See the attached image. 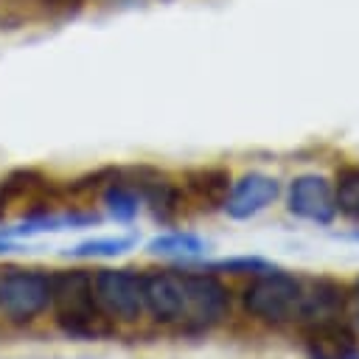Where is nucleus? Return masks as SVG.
<instances>
[{"label":"nucleus","instance_id":"1","mask_svg":"<svg viewBox=\"0 0 359 359\" xmlns=\"http://www.w3.org/2000/svg\"><path fill=\"white\" fill-rule=\"evenodd\" d=\"M56 328L79 342H98L115 334V323L104 314L93 292L90 269H56L50 275V309Z\"/></svg>","mask_w":359,"mask_h":359},{"label":"nucleus","instance_id":"2","mask_svg":"<svg viewBox=\"0 0 359 359\" xmlns=\"http://www.w3.org/2000/svg\"><path fill=\"white\" fill-rule=\"evenodd\" d=\"M309 280L294 272L283 269H266L252 278V283L244 289L241 300L244 309L269 325H286V323H306L309 314Z\"/></svg>","mask_w":359,"mask_h":359},{"label":"nucleus","instance_id":"3","mask_svg":"<svg viewBox=\"0 0 359 359\" xmlns=\"http://www.w3.org/2000/svg\"><path fill=\"white\" fill-rule=\"evenodd\" d=\"M182 280V309L177 331L196 337L216 328L230 311V289L213 272L180 269Z\"/></svg>","mask_w":359,"mask_h":359},{"label":"nucleus","instance_id":"4","mask_svg":"<svg viewBox=\"0 0 359 359\" xmlns=\"http://www.w3.org/2000/svg\"><path fill=\"white\" fill-rule=\"evenodd\" d=\"M50 275L11 266L0 272V314L11 325H31L50 309Z\"/></svg>","mask_w":359,"mask_h":359},{"label":"nucleus","instance_id":"5","mask_svg":"<svg viewBox=\"0 0 359 359\" xmlns=\"http://www.w3.org/2000/svg\"><path fill=\"white\" fill-rule=\"evenodd\" d=\"M93 292L112 323H137L146 314L140 269H98L93 272Z\"/></svg>","mask_w":359,"mask_h":359},{"label":"nucleus","instance_id":"6","mask_svg":"<svg viewBox=\"0 0 359 359\" xmlns=\"http://www.w3.org/2000/svg\"><path fill=\"white\" fill-rule=\"evenodd\" d=\"M123 171L132 180V185L137 188L140 202L151 213L154 222H160V224L177 222V216L182 213L185 196H182V188L165 171H160L154 165H129Z\"/></svg>","mask_w":359,"mask_h":359},{"label":"nucleus","instance_id":"7","mask_svg":"<svg viewBox=\"0 0 359 359\" xmlns=\"http://www.w3.org/2000/svg\"><path fill=\"white\" fill-rule=\"evenodd\" d=\"M286 208L292 216L311 224H331L337 219L334 185L323 174H300L289 182Z\"/></svg>","mask_w":359,"mask_h":359},{"label":"nucleus","instance_id":"8","mask_svg":"<svg viewBox=\"0 0 359 359\" xmlns=\"http://www.w3.org/2000/svg\"><path fill=\"white\" fill-rule=\"evenodd\" d=\"M306 359H359V337L339 317L309 323L303 331Z\"/></svg>","mask_w":359,"mask_h":359},{"label":"nucleus","instance_id":"9","mask_svg":"<svg viewBox=\"0 0 359 359\" xmlns=\"http://www.w3.org/2000/svg\"><path fill=\"white\" fill-rule=\"evenodd\" d=\"M278 194H280V182L275 177L261 174V171H250L241 180L230 182V191H227L222 210L230 219L244 222V219H252L261 210H266L278 199Z\"/></svg>","mask_w":359,"mask_h":359},{"label":"nucleus","instance_id":"10","mask_svg":"<svg viewBox=\"0 0 359 359\" xmlns=\"http://www.w3.org/2000/svg\"><path fill=\"white\" fill-rule=\"evenodd\" d=\"M143 306H146V314L154 323L177 328L180 309H182L180 269H149V272H143Z\"/></svg>","mask_w":359,"mask_h":359},{"label":"nucleus","instance_id":"11","mask_svg":"<svg viewBox=\"0 0 359 359\" xmlns=\"http://www.w3.org/2000/svg\"><path fill=\"white\" fill-rule=\"evenodd\" d=\"M182 196L185 202L196 205L199 210L210 213L224 205L230 191V171L227 168H191L182 177Z\"/></svg>","mask_w":359,"mask_h":359},{"label":"nucleus","instance_id":"12","mask_svg":"<svg viewBox=\"0 0 359 359\" xmlns=\"http://www.w3.org/2000/svg\"><path fill=\"white\" fill-rule=\"evenodd\" d=\"M101 196V205H104V213L118 222V224H132L143 208L140 202V194L137 188L132 185V180L126 177L123 168H112V174L107 177V182L101 185L98 191Z\"/></svg>","mask_w":359,"mask_h":359},{"label":"nucleus","instance_id":"13","mask_svg":"<svg viewBox=\"0 0 359 359\" xmlns=\"http://www.w3.org/2000/svg\"><path fill=\"white\" fill-rule=\"evenodd\" d=\"M146 250L151 255H160V258H174V261H191V258H199L208 252V241L191 230H165L160 236H154Z\"/></svg>","mask_w":359,"mask_h":359},{"label":"nucleus","instance_id":"14","mask_svg":"<svg viewBox=\"0 0 359 359\" xmlns=\"http://www.w3.org/2000/svg\"><path fill=\"white\" fill-rule=\"evenodd\" d=\"M135 247H137V236H95V238H84V241L62 250V255H67V258H118Z\"/></svg>","mask_w":359,"mask_h":359},{"label":"nucleus","instance_id":"15","mask_svg":"<svg viewBox=\"0 0 359 359\" xmlns=\"http://www.w3.org/2000/svg\"><path fill=\"white\" fill-rule=\"evenodd\" d=\"M334 199H337V213L359 222V165H345L337 171Z\"/></svg>","mask_w":359,"mask_h":359},{"label":"nucleus","instance_id":"16","mask_svg":"<svg viewBox=\"0 0 359 359\" xmlns=\"http://www.w3.org/2000/svg\"><path fill=\"white\" fill-rule=\"evenodd\" d=\"M210 272H233V275H258L272 269V261L258 258V255H233V258H222L208 264Z\"/></svg>","mask_w":359,"mask_h":359},{"label":"nucleus","instance_id":"17","mask_svg":"<svg viewBox=\"0 0 359 359\" xmlns=\"http://www.w3.org/2000/svg\"><path fill=\"white\" fill-rule=\"evenodd\" d=\"M34 3L42 8V14H48L53 20H67V17L79 14L84 6V0H34Z\"/></svg>","mask_w":359,"mask_h":359},{"label":"nucleus","instance_id":"18","mask_svg":"<svg viewBox=\"0 0 359 359\" xmlns=\"http://www.w3.org/2000/svg\"><path fill=\"white\" fill-rule=\"evenodd\" d=\"M20 250H22L20 238H6V236H0V255H8V252H20Z\"/></svg>","mask_w":359,"mask_h":359},{"label":"nucleus","instance_id":"19","mask_svg":"<svg viewBox=\"0 0 359 359\" xmlns=\"http://www.w3.org/2000/svg\"><path fill=\"white\" fill-rule=\"evenodd\" d=\"M353 314H356V323H359V280H356V286H353Z\"/></svg>","mask_w":359,"mask_h":359}]
</instances>
